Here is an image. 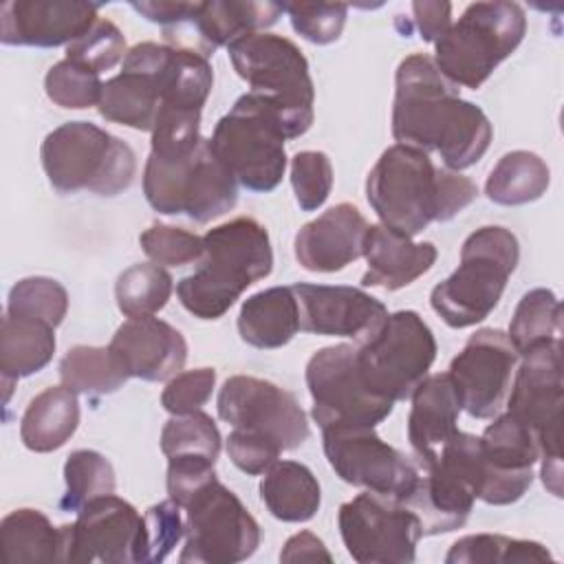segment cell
Listing matches in <instances>:
<instances>
[{
	"instance_id": "5b68a950",
	"label": "cell",
	"mask_w": 564,
	"mask_h": 564,
	"mask_svg": "<svg viewBox=\"0 0 564 564\" xmlns=\"http://www.w3.org/2000/svg\"><path fill=\"white\" fill-rule=\"evenodd\" d=\"M143 194L150 207L165 216L185 214L205 225L238 200V183L212 152L209 139L181 152H152L143 170Z\"/></svg>"
},
{
	"instance_id": "603a6c76",
	"label": "cell",
	"mask_w": 564,
	"mask_h": 564,
	"mask_svg": "<svg viewBox=\"0 0 564 564\" xmlns=\"http://www.w3.org/2000/svg\"><path fill=\"white\" fill-rule=\"evenodd\" d=\"M97 11L93 2L11 0L0 9V40L9 46H68L99 20Z\"/></svg>"
},
{
	"instance_id": "681fc988",
	"label": "cell",
	"mask_w": 564,
	"mask_h": 564,
	"mask_svg": "<svg viewBox=\"0 0 564 564\" xmlns=\"http://www.w3.org/2000/svg\"><path fill=\"white\" fill-rule=\"evenodd\" d=\"M214 460L205 456H172L167 458V494L170 500H174L181 509L205 487L209 485L216 476L214 471Z\"/></svg>"
},
{
	"instance_id": "bcb514c9",
	"label": "cell",
	"mask_w": 564,
	"mask_h": 564,
	"mask_svg": "<svg viewBox=\"0 0 564 564\" xmlns=\"http://www.w3.org/2000/svg\"><path fill=\"white\" fill-rule=\"evenodd\" d=\"M282 7L295 33L313 44L337 42L348 15V7L339 2H289Z\"/></svg>"
},
{
	"instance_id": "3957f363",
	"label": "cell",
	"mask_w": 564,
	"mask_h": 564,
	"mask_svg": "<svg viewBox=\"0 0 564 564\" xmlns=\"http://www.w3.org/2000/svg\"><path fill=\"white\" fill-rule=\"evenodd\" d=\"M198 269L176 284L187 313L198 319L223 317L236 300L273 269V249L264 225L240 216L203 236Z\"/></svg>"
},
{
	"instance_id": "ffe728a7",
	"label": "cell",
	"mask_w": 564,
	"mask_h": 564,
	"mask_svg": "<svg viewBox=\"0 0 564 564\" xmlns=\"http://www.w3.org/2000/svg\"><path fill=\"white\" fill-rule=\"evenodd\" d=\"M172 55V46L156 42L134 44L126 57L121 73L104 82L97 104L106 121L134 130H150L163 104V79Z\"/></svg>"
},
{
	"instance_id": "4fadbf2b",
	"label": "cell",
	"mask_w": 564,
	"mask_h": 564,
	"mask_svg": "<svg viewBox=\"0 0 564 564\" xmlns=\"http://www.w3.org/2000/svg\"><path fill=\"white\" fill-rule=\"evenodd\" d=\"M185 546L178 562L234 564L260 546V527L240 498L218 478L185 505Z\"/></svg>"
},
{
	"instance_id": "9c48e42d",
	"label": "cell",
	"mask_w": 564,
	"mask_h": 564,
	"mask_svg": "<svg viewBox=\"0 0 564 564\" xmlns=\"http://www.w3.org/2000/svg\"><path fill=\"white\" fill-rule=\"evenodd\" d=\"M234 70L264 95L282 117L286 139H297L313 126L315 88L308 62L295 42L275 33H247L227 46Z\"/></svg>"
},
{
	"instance_id": "484cf974",
	"label": "cell",
	"mask_w": 564,
	"mask_h": 564,
	"mask_svg": "<svg viewBox=\"0 0 564 564\" xmlns=\"http://www.w3.org/2000/svg\"><path fill=\"white\" fill-rule=\"evenodd\" d=\"M408 416V441L419 469H427L443 445L458 432L460 401L447 372L427 375L412 392Z\"/></svg>"
},
{
	"instance_id": "ee69618b",
	"label": "cell",
	"mask_w": 564,
	"mask_h": 564,
	"mask_svg": "<svg viewBox=\"0 0 564 564\" xmlns=\"http://www.w3.org/2000/svg\"><path fill=\"white\" fill-rule=\"evenodd\" d=\"M139 245L143 253L159 267H185L189 262H198L205 253L203 236L161 223L150 225L139 236Z\"/></svg>"
},
{
	"instance_id": "c3c4849f",
	"label": "cell",
	"mask_w": 564,
	"mask_h": 564,
	"mask_svg": "<svg viewBox=\"0 0 564 564\" xmlns=\"http://www.w3.org/2000/svg\"><path fill=\"white\" fill-rule=\"evenodd\" d=\"M216 386V370L214 368H196L183 370L167 381L161 392V405L172 416L174 414H189L198 412L214 392Z\"/></svg>"
},
{
	"instance_id": "816d5d0a",
	"label": "cell",
	"mask_w": 564,
	"mask_h": 564,
	"mask_svg": "<svg viewBox=\"0 0 564 564\" xmlns=\"http://www.w3.org/2000/svg\"><path fill=\"white\" fill-rule=\"evenodd\" d=\"M414 26L425 42H436L452 26L449 2H412Z\"/></svg>"
},
{
	"instance_id": "e0dca14e",
	"label": "cell",
	"mask_w": 564,
	"mask_h": 564,
	"mask_svg": "<svg viewBox=\"0 0 564 564\" xmlns=\"http://www.w3.org/2000/svg\"><path fill=\"white\" fill-rule=\"evenodd\" d=\"M59 562L137 564L143 553V518L123 498L108 494L77 511L73 524L59 527Z\"/></svg>"
},
{
	"instance_id": "f6af8a7d",
	"label": "cell",
	"mask_w": 564,
	"mask_h": 564,
	"mask_svg": "<svg viewBox=\"0 0 564 564\" xmlns=\"http://www.w3.org/2000/svg\"><path fill=\"white\" fill-rule=\"evenodd\" d=\"M291 185L302 212H317L333 189L330 159L319 150H302L291 159Z\"/></svg>"
},
{
	"instance_id": "8d00e7d4",
	"label": "cell",
	"mask_w": 564,
	"mask_h": 564,
	"mask_svg": "<svg viewBox=\"0 0 564 564\" xmlns=\"http://www.w3.org/2000/svg\"><path fill=\"white\" fill-rule=\"evenodd\" d=\"M553 560V553L544 544L500 533L465 535L445 555V564H542Z\"/></svg>"
},
{
	"instance_id": "ba28073f",
	"label": "cell",
	"mask_w": 564,
	"mask_h": 564,
	"mask_svg": "<svg viewBox=\"0 0 564 564\" xmlns=\"http://www.w3.org/2000/svg\"><path fill=\"white\" fill-rule=\"evenodd\" d=\"M527 33V13L518 2H474L445 35L434 42L436 68L454 86L480 88Z\"/></svg>"
},
{
	"instance_id": "60d3db41",
	"label": "cell",
	"mask_w": 564,
	"mask_h": 564,
	"mask_svg": "<svg viewBox=\"0 0 564 564\" xmlns=\"http://www.w3.org/2000/svg\"><path fill=\"white\" fill-rule=\"evenodd\" d=\"M68 311V293L66 289L44 275H31L15 282L7 297V313L18 317L42 319L51 326H59Z\"/></svg>"
},
{
	"instance_id": "e575fe53",
	"label": "cell",
	"mask_w": 564,
	"mask_h": 564,
	"mask_svg": "<svg viewBox=\"0 0 564 564\" xmlns=\"http://www.w3.org/2000/svg\"><path fill=\"white\" fill-rule=\"evenodd\" d=\"M59 379L75 394L104 397L117 392L130 377L110 348L75 346L59 361Z\"/></svg>"
},
{
	"instance_id": "74e56055",
	"label": "cell",
	"mask_w": 564,
	"mask_h": 564,
	"mask_svg": "<svg viewBox=\"0 0 564 564\" xmlns=\"http://www.w3.org/2000/svg\"><path fill=\"white\" fill-rule=\"evenodd\" d=\"M66 491L59 500V509L77 513L90 500L115 494L117 478L110 460L95 449H75L64 463Z\"/></svg>"
},
{
	"instance_id": "1f68e13d",
	"label": "cell",
	"mask_w": 564,
	"mask_h": 564,
	"mask_svg": "<svg viewBox=\"0 0 564 564\" xmlns=\"http://www.w3.org/2000/svg\"><path fill=\"white\" fill-rule=\"evenodd\" d=\"M282 13L284 7L275 2L212 0L198 4V13L192 22L205 46L214 51L218 46H229L240 35L260 33L262 29L273 26Z\"/></svg>"
},
{
	"instance_id": "7402d4cb",
	"label": "cell",
	"mask_w": 564,
	"mask_h": 564,
	"mask_svg": "<svg viewBox=\"0 0 564 564\" xmlns=\"http://www.w3.org/2000/svg\"><path fill=\"white\" fill-rule=\"evenodd\" d=\"M478 438L487 460V476L478 500L496 507L518 502L531 487L533 465L540 460L533 432L505 412L496 414L494 423Z\"/></svg>"
},
{
	"instance_id": "9a60e30c",
	"label": "cell",
	"mask_w": 564,
	"mask_h": 564,
	"mask_svg": "<svg viewBox=\"0 0 564 564\" xmlns=\"http://www.w3.org/2000/svg\"><path fill=\"white\" fill-rule=\"evenodd\" d=\"M346 551L359 564H412L423 538L421 522L401 500L364 491L337 513Z\"/></svg>"
},
{
	"instance_id": "836d02e7",
	"label": "cell",
	"mask_w": 564,
	"mask_h": 564,
	"mask_svg": "<svg viewBox=\"0 0 564 564\" xmlns=\"http://www.w3.org/2000/svg\"><path fill=\"white\" fill-rule=\"evenodd\" d=\"M0 546L9 564L59 562V529L37 509H15L0 522Z\"/></svg>"
},
{
	"instance_id": "f907efd6",
	"label": "cell",
	"mask_w": 564,
	"mask_h": 564,
	"mask_svg": "<svg viewBox=\"0 0 564 564\" xmlns=\"http://www.w3.org/2000/svg\"><path fill=\"white\" fill-rule=\"evenodd\" d=\"M227 454L240 471H245L247 476H260L280 460L282 449L280 445L260 434L234 430L227 436Z\"/></svg>"
},
{
	"instance_id": "d590c367",
	"label": "cell",
	"mask_w": 564,
	"mask_h": 564,
	"mask_svg": "<svg viewBox=\"0 0 564 564\" xmlns=\"http://www.w3.org/2000/svg\"><path fill=\"white\" fill-rule=\"evenodd\" d=\"M522 357L533 346L562 339V304L551 289H531L522 295L507 333Z\"/></svg>"
},
{
	"instance_id": "83f0119b",
	"label": "cell",
	"mask_w": 564,
	"mask_h": 564,
	"mask_svg": "<svg viewBox=\"0 0 564 564\" xmlns=\"http://www.w3.org/2000/svg\"><path fill=\"white\" fill-rule=\"evenodd\" d=\"M300 330V306L293 286H271L253 293L240 306L238 333L253 348H282Z\"/></svg>"
},
{
	"instance_id": "cb8c5ba5",
	"label": "cell",
	"mask_w": 564,
	"mask_h": 564,
	"mask_svg": "<svg viewBox=\"0 0 564 564\" xmlns=\"http://www.w3.org/2000/svg\"><path fill=\"white\" fill-rule=\"evenodd\" d=\"M128 377L143 381H167L187 361V341L172 324L148 315L128 317L108 344Z\"/></svg>"
},
{
	"instance_id": "db71d44e",
	"label": "cell",
	"mask_w": 564,
	"mask_h": 564,
	"mask_svg": "<svg viewBox=\"0 0 564 564\" xmlns=\"http://www.w3.org/2000/svg\"><path fill=\"white\" fill-rule=\"evenodd\" d=\"M282 562H333V555L324 546V542L311 533V531H300L291 535L280 551Z\"/></svg>"
},
{
	"instance_id": "2e32d148",
	"label": "cell",
	"mask_w": 564,
	"mask_h": 564,
	"mask_svg": "<svg viewBox=\"0 0 564 564\" xmlns=\"http://www.w3.org/2000/svg\"><path fill=\"white\" fill-rule=\"evenodd\" d=\"M322 445L328 465L344 482L401 502L421 474L419 465L381 441L375 427L330 425L322 430Z\"/></svg>"
},
{
	"instance_id": "7bdbcfd3",
	"label": "cell",
	"mask_w": 564,
	"mask_h": 564,
	"mask_svg": "<svg viewBox=\"0 0 564 564\" xmlns=\"http://www.w3.org/2000/svg\"><path fill=\"white\" fill-rule=\"evenodd\" d=\"M126 37L110 20L99 18L82 37L66 46V59L101 75L126 57Z\"/></svg>"
},
{
	"instance_id": "d6986e66",
	"label": "cell",
	"mask_w": 564,
	"mask_h": 564,
	"mask_svg": "<svg viewBox=\"0 0 564 564\" xmlns=\"http://www.w3.org/2000/svg\"><path fill=\"white\" fill-rule=\"evenodd\" d=\"M518 350L500 328L476 330L449 364L460 408L474 419H494L507 401Z\"/></svg>"
},
{
	"instance_id": "277c9868",
	"label": "cell",
	"mask_w": 564,
	"mask_h": 564,
	"mask_svg": "<svg viewBox=\"0 0 564 564\" xmlns=\"http://www.w3.org/2000/svg\"><path fill=\"white\" fill-rule=\"evenodd\" d=\"M520 260L518 238L505 227H480L460 247L458 269L432 289L434 313L452 328H467L498 306Z\"/></svg>"
},
{
	"instance_id": "f1b7e54d",
	"label": "cell",
	"mask_w": 564,
	"mask_h": 564,
	"mask_svg": "<svg viewBox=\"0 0 564 564\" xmlns=\"http://www.w3.org/2000/svg\"><path fill=\"white\" fill-rule=\"evenodd\" d=\"M55 352V326L33 319L4 313L0 330V375L7 388L4 401L9 399L11 386L22 379L40 372Z\"/></svg>"
},
{
	"instance_id": "ab89813d",
	"label": "cell",
	"mask_w": 564,
	"mask_h": 564,
	"mask_svg": "<svg viewBox=\"0 0 564 564\" xmlns=\"http://www.w3.org/2000/svg\"><path fill=\"white\" fill-rule=\"evenodd\" d=\"M220 432L214 419L205 412L174 414L161 430V452L172 456H205L218 460L220 454Z\"/></svg>"
},
{
	"instance_id": "5bb4252c",
	"label": "cell",
	"mask_w": 564,
	"mask_h": 564,
	"mask_svg": "<svg viewBox=\"0 0 564 564\" xmlns=\"http://www.w3.org/2000/svg\"><path fill=\"white\" fill-rule=\"evenodd\" d=\"M306 386L313 399L311 416L324 430L330 425L375 427L394 410V401L372 392L357 366V346L319 348L306 364Z\"/></svg>"
},
{
	"instance_id": "7a4b0ae2",
	"label": "cell",
	"mask_w": 564,
	"mask_h": 564,
	"mask_svg": "<svg viewBox=\"0 0 564 564\" xmlns=\"http://www.w3.org/2000/svg\"><path fill=\"white\" fill-rule=\"evenodd\" d=\"M476 196L471 178L436 167L427 152L403 143L383 150L366 178V198L381 225L410 238L430 223L452 220Z\"/></svg>"
},
{
	"instance_id": "4316f807",
	"label": "cell",
	"mask_w": 564,
	"mask_h": 564,
	"mask_svg": "<svg viewBox=\"0 0 564 564\" xmlns=\"http://www.w3.org/2000/svg\"><path fill=\"white\" fill-rule=\"evenodd\" d=\"M432 242H414L410 236L386 225H370L364 238V258L368 271L361 278L364 286L397 291L427 273L436 262Z\"/></svg>"
},
{
	"instance_id": "52a82bcc",
	"label": "cell",
	"mask_w": 564,
	"mask_h": 564,
	"mask_svg": "<svg viewBox=\"0 0 564 564\" xmlns=\"http://www.w3.org/2000/svg\"><path fill=\"white\" fill-rule=\"evenodd\" d=\"M286 132L275 106L258 93H245L223 115L209 139L212 152L249 192H273L286 170Z\"/></svg>"
},
{
	"instance_id": "8992f818",
	"label": "cell",
	"mask_w": 564,
	"mask_h": 564,
	"mask_svg": "<svg viewBox=\"0 0 564 564\" xmlns=\"http://www.w3.org/2000/svg\"><path fill=\"white\" fill-rule=\"evenodd\" d=\"M48 183L59 194L88 189L117 196L137 174L134 150L90 121H68L46 134L40 148Z\"/></svg>"
},
{
	"instance_id": "f546056e",
	"label": "cell",
	"mask_w": 564,
	"mask_h": 564,
	"mask_svg": "<svg viewBox=\"0 0 564 564\" xmlns=\"http://www.w3.org/2000/svg\"><path fill=\"white\" fill-rule=\"evenodd\" d=\"M79 425V401L66 386H51L35 394L20 421V438L26 449L55 452Z\"/></svg>"
},
{
	"instance_id": "44dd1931",
	"label": "cell",
	"mask_w": 564,
	"mask_h": 564,
	"mask_svg": "<svg viewBox=\"0 0 564 564\" xmlns=\"http://www.w3.org/2000/svg\"><path fill=\"white\" fill-rule=\"evenodd\" d=\"M300 306V330L350 337L357 346L372 339L388 319V308L364 289L344 284H293Z\"/></svg>"
},
{
	"instance_id": "b9f144b4",
	"label": "cell",
	"mask_w": 564,
	"mask_h": 564,
	"mask_svg": "<svg viewBox=\"0 0 564 564\" xmlns=\"http://www.w3.org/2000/svg\"><path fill=\"white\" fill-rule=\"evenodd\" d=\"M101 88H104V82L99 79L97 73L66 57L53 64L44 77L46 97L55 106L68 108V110H84V108L97 106L101 97Z\"/></svg>"
},
{
	"instance_id": "7dc6e473",
	"label": "cell",
	"mask_w": 564,
	"mask_h": 564,
	"mask_svg": "<svg viewBox=\"0 0 564 564\" xmlns=\"http://www.w3.org/2000/svg\"><path fill=\"white\" fill-rule=\"evenodd\" d=\"M185 538L181 507L174 500L152 505L143 516V553L141 562H163Z\"/></svg>"
},
{
	"instance_id": "30bf717a",
	"label": "cell",
	"mask_w": 564,
	"mask_h": 564,
	"mask_svg": "<svg viewBox=\"0 0 564 564\" xmlns=\"http://www.w3.org/2000/svg\"><path fill=\"white\" fill-rule=\"evenodd\" d=\"M511 381L507 412L533 432L542 458V482L562 498V339L527 350Z\"/></svg>"
},
{
	"instance_id": "8fae6325",
	"label": "cell",
	"mask_w": 564,
	"mask_h": 564,
	"mask_svg": "<svg viewBox=\"0 0 564 564\" xmlns=\"http://www.w3.org/2000/svg\"><path fill=\"white\" fill-rule=\"evenodd\" d=\"M485 474L480 438L458 430L438 458L421 469L414 489L403 498V505L416 513L421 533L438 535L460 529L482 489Z\"/></svg>"
},
{
	"instance_id": "d4e9b609",
	"label": "cell",
	"mask_w": 564,
	"mask_h": 564,
	"mask_svg": "<svg viewBox=\"0 0 564 564\" xmlns=\"http://www.w3.org/2000/svg\"><path fill=\"white\" fill-rule=\"evenodd\" d=\"M368 220L352 203H339L295 234V258L313 273H335L364 256Z\"/></svg>"
},
{
	"instance_id": "6da1fadb",
	"label": "cell",
	"mask_w": 564,
	"mask_h": 564,
	"mask_svg": "<svg viewBox=\"0 0 564 564\" xmlns=\"http://www.w3.org/2000/svg\"><path fill=\"white\" fill-rule=\"evenodd\" d=\"M392 137L397 143L436 152L452 172L476 165L494 137V128L458 86L441 75L434 59L414 53L401 59L394 75Z\"/></svg>"
},
{
	"instance_id": "4dcf8cb0",
	"label": "cell",
	"mask_w": 564,
	"mask_h": 564,
	"mask_svg": "<svg viewBox=\"0 0 564 564\" xmlns=\"http://www.w3.org/2000/svg\"><path fill=\"white\" fill-rule=\"evenodd\" d=\"M260 498L273 518L282 522H308L322 505V489L306 465L278 460L260 480Z\"/></svg>"
},
{
	"instance_id": "ac0fdd59",
	"label": "cell",
	"mask_w": 564,
	"mask_h": 564,
	"mask_svg": "<svg viewBox=\"0 0 564 564\" xmlns=\"http://www.w3.org/2000/svg\"><path fill=\"white\" fill-rule=\"evenodd\" d=\"M216 408L218 416L234 430L260 434L280 445L282 452L297 449L311 436L306 412L297 399L267 379L229 377L218 392Z\"/></svg>"
},
{
	"instance_id": "d6a6232c",
	"label": "cell",
	"mask_w": 564,
	"mask_h": 564,
	"mask_svg": "<svg viewBox=\"0 0 564 564\" xmlns=\"http://www.w3.org/2000/svg\"><path fill=\"white\" fill-rule=\"evenodd\" d=\"M551 170L535 152L513 150L507 152L489 172L485 194L496 205H527L546 194Z\"/></svg>"
},
{
	"instance_id": "f5cc1de1",
	"label": "cell",
	"mask_w": 564,
	"mask_h": 564,
	"mask_svg": "<svg viewBox=\"0 0 564 564\" xmlns=\"http://www.w3.org/2000/svg\"><path fill=\"white\" fill-rule=\"evenodd\" d=\"M198 4L200 2H132V9L139 11L145 20L154 22V24H181L185 20H194L198 13Z\"/></svg>"
},
{
	"instance_id": "7c38bea8",
	"label": "cell",
	"mask_w": 564,
	"mask_h": 564,
	"mask_svg": "<svg viewBox=\"0 0 564 564\" xmlns=\"http://www.w3.org/2000/svg\"><path fill=\"white\" fill-rule=\"evenodd\" d=\"M436 359L432 328L416 311L388 315L381 330L357 346V366L368 388L390 401H405Z\"/></svg>"
},
{
	"instance_id": "f35d334b",
	"label": "cell",
	"mask_w": 564,
	"mask_h": 564,
	"mask_svg": "<svg viewBox=\"0 0 564 564\" xmlns=\"http://www.w3.org/2000/svg\"><path fill=\"white\" fill-rule=\"evenodd\" d=\"M172 289V275L163 267L154 262H139L117 278L115 297L126 317H148L167 304Z\"/></svg>"
}]
</instances>
